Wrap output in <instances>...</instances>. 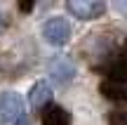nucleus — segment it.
Here are the masks:
<instances>
[{"label": "nucleus", "instance_id": "7", "mask_svg": "<svg viewBox=\"0 0 127 125\" xmlns=\"http://www.w3.org/2000/svg\"><path fill=\"white\" fill-rule=\"evenodd\" d=\"M101 94L113 102H127V85H120V83H113V80H104L101 83Z\"/></svg>", "mask_w": 127, "mask_h": 125}, {"label": "nucleus", "instance_id": "10", "mask_svg": "<svg viewBox=\"0 0 127 125\" xmlns=\"http://www.w3.org/2000/svg\"><path fill=\"white\" fill-rule=\"evenodd\" d=\"M19 9H21V12H31L33 9V0H19Z\"/></svg>", "mask_w": 127, "mask_h": 125}, {"label": "nucleus", "instance_id": "9", "mask_svg": "<svg viewBox=\"0 0 127 125\" xmlns=\"http://www.w3.org/2000/svg\"><path fill=\"white\" fill-rule=\"evenodd\" d=\"M111 125H127V109H118L111 113Z\"/></svg>", "mask_w": 127, "mask_h": 125}, {"label": "nucleus", "instance_id": "6", "mask_svg": "<svg viewBox=\"0 0 127 125\" xmlns=\"http://www.w3.org/2000/svg\"><path fill=\"white\" fill-rule=\"evenodd\" d=\"M42 125H71V116H68L66 109L50 104L42 111Z\"/></svg>", "mask_w": 127, "mask_h": 125}, {"label": "nucleus", "instance_id": "4", "mask_svg": "<svg viewBox=\"0 0 127 125\" xmlns=\"http://www.w3.org/2000/svg\"><path fill=\"white\" fill-rule=\"evenodd\" d=\"M50 76L57 85H68L75 76V64L68 57H54L50 61Z\"/></svg>", "mask_w": 127, "mask_h": 125}, {"label": "nucleus", "instance_id": "14", "mask_svg": "<svg viewBox=\"0 0 127 125\" xmlns=\"http://www.w3.org/2000/svg\"><path fill=\"white\" fill-rule=\"evenodd\" d=\"M5 28V19H2V14H0V31Z\"/></svg>", "mask_w": 127, "mask_h": 125}, {"label": "nucleus", "instance_id": "2", "mask_svg": "<svg viewBox=\"0 0 127 125\" xmlns=\"http://www.w3.org/2000/svg\"><path fill=\"white\" fill-rule=\"evenodd\" d=\"M24 116V99L17 92L0 94V125H12Z\"/></svg>", "mask_w": 127, "mask_h": 125}, {"label": "nucleus", "instance_id": "8", "mask_svg": "<svg viewBox=\"0 0 127 125\" xmlns=\"http://www.w3.org/2000/svg\"><path fill=\"white\" fill-rule=\"evenodd\" d=\"M106 80H113V83L127 85V57H120V59H115L113 64L108 66Z\"/></svg>", "mask_w": 127, "mask_h": 125}, {"label": "nucleus", "instance_id": "13", "mask_svg": "<svg viewBox=\"0 0 127 125\" xmlns=\"http://www.w3.org/2000/svg\"><path fill=\"white\" fill-rule=\"evenodd\" d=\"M123 54L127 57V38H125V42H123Z\"/></svg>", "mask_w": 127, "mask_h": 125}, {"label": "nucleus", "instance_id": "5", "mask_svg": "<svg viewBox=\"0 0 127 125\" xmlns=\"http://www.w3.org/2000/svg\"><path fill=\"white\" fill-rule=\"evenodd\" d=\"M50 102H52V87H50V83L38 80V83L28 90V104H31V109L45 111V109L50 106Z\"/></svg>", "mask_w": 127, "mask_h": 125}, {"label": "nucleus", "instance_id": "1", "mask_svg": "<svg viewBox=\"0 0 127 125\" xmlns=\"http://www.w3.org/2000/svg\"><path fill=\"white\" fill-rule=\"evenodd\" d=\"M42 38H45V42H50V45H54V47L66 45V42L71 40V24L64 17L47 19L45 26H42Z\"/></svg>", "mask_w": 127, "mask_h": 125}, {"label": "nucleus", "instance_id": "12", "mask_svg": "<svg viewBox=\"0 0 127 125\" xmlns=\"http://www.w3.org/2000/svg\"><path fill=\"white\" fill-rule=\"evenodd\" d=\"M14 125H28V116H26V113H24V116H21V118H19V121H17V123H14Z\"/></svg>", "mask_w": 127, "mask_h": 125}, {"label": "nucleus", "instance_id": "11", "mask_svg": "<svg viewBox=\"0 0 127 125\" xmlns=\"http://www.w3.org/2000/svg\"><path fill=\"white\" fill-rule=\"evenodd\" d=\"M115 9L120 14H127V0H115Z\"/></svg>", "mask_w": 127, "mask_h": 125}, {"label": "nucleus", "instance_id": "3", "mask_svg": "<svg viewBox=\"0 0 127 125\" xmlns=\"http://www.w3.org/2000/svg\"><path fill=\"white\" fill-rule=\"evenodd\" d=\"M68 12L73 17L82 19V21H92V19H99L104 14L106 5L104 0H68Z\"/></svg>", "mask_w": 127, "mask_h": 125}]
</instances>
